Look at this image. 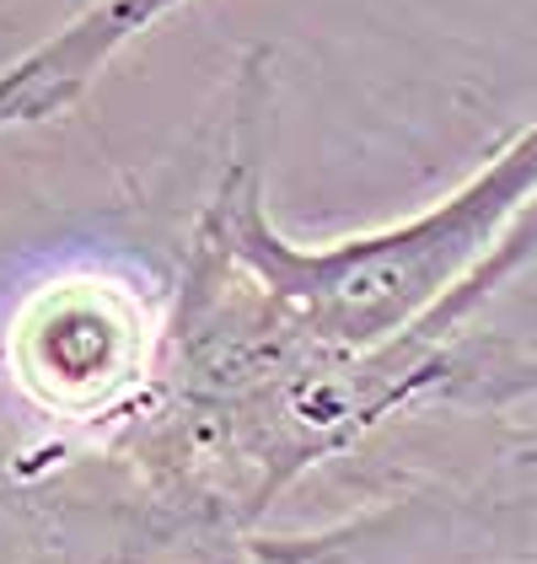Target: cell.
I'll list each match as a JSON object with an SVG mask.
<instances>
[{"label":"cell","mask_w":537,"mask_h":564,"mask_svg":"<svg viewBox=\"0 0 537 564\" xmlns=\"http://www.w3.org/2000/svg\"><path fill=\"white\" fill-rule=\"evenodd\" d=\"M268 54L237 70L226 173L194 237L210 242L307 349L365 355L441 317H479L537 259V113L436 205L333 242H291L264 205Z\"/></svg>","instance_id":"6da1fadb"},{"label":"cell","mask_w":537,"mask_h":564,"mask_svg":"<svg viewBox=\"0 0 537 564\" xmlns=\"http://www.w3.org/2000/svg\"><path fill=\"white\" fill-rule=\"evenodd\" d=\"M178 6H188V0H91V6H81L39 48L0 65V134L65 119L97 87V76L113 59H124Z\"/></svg>","instance_id":"5b68a950"},{"label":"cell","mask_w":537,"mask_h":564,"mask_svg":"<svg viewBox=\"0 0 537 564\" xmlns=\"http://www.w3.org/2000/svg\"><path fill=\"white\" fill-rule=\"evenodd\" d=\"M54 564H268L259 532L226 511L151 489L130 474L124 495L102 506H65Z\"/></svg>","instance_id":"277c9868"},{"label":"cell","mask_w":537,"mask_h":564,"mask_svg":"<svg viewBox=\"0 0 537 564\" xmlns=\"http://www.w3.org/2000/svg\"><path fill=\"white\" fill-rule=\"evenodd\" d=\"M6 355L17 360L22 388L54 414H97L156 382V366L145 360V312L108 280L44 285Z\"/></svg>","instance_id":"3957f363"},{"label":"cell","mask_w":537,"mask_h":564,"mask_svg":"<svg viewBox=\"0 0 537 564\" xmlns=\"http://www.w3.org/2000/svg\"><path fill=\"white\" fill-rule=\"evenodd\" d=\"M268 564H537V441L511 425L479 474L414 478L313 532H259Z\"/></svg>","instance_id":"7a4b0ae2"}]
</instances>
